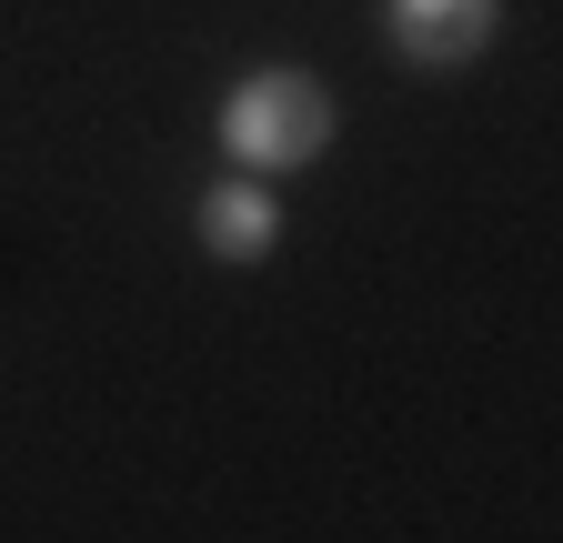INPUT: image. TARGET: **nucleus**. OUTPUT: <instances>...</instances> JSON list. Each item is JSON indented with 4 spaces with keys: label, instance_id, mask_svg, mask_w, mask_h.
<instances>
[{
    "label": "nucleus",
    "instance_id": "obj_1",
    "mask_svg": "<svg viewBox=\"0 0 563 543\" xmlns=\"http://www.w3.org/2000/svg\"><path fill=\"white\" fill-rule=\"evenodd\" d=\"M222 152H232V171H302V162H322L332 152V91L312 81V71H242L232 91H222Z\"/></svg>",
    "mask_w": 563,
    "mask_h": 543
},
{
    "label": "nucleus",
    "instance_id": "obj_2",
    "mask_svg": "<svg viewBox=\"0 0 563 543\" xmlns=\"http://www.w3.org/2000/svg\"><path fill=\"white\" fill-rule=\"evenodd\" d=\"M383 31H393L402 60L453 71V60H473L493 31H504V0H383Z\"/></svg>",
    "mask_w": 563,
    "mask_h": 543
},
{
    "label": "nucleus",
    "instance_id": "obj_3",
    "mask_svg": "<svg viewBox=\"0 0 563 543\" xmlns=\"http://www.w3.org/2000/svg\"><path fill=\"white\" fill-rule=\"evenodd\" d=\"M191 232H201V252H211V262L252 272V262H262V252L282 242V201L262 191V171H232V181H211V191H201Z\"/></svg>",
    "mask_w": 563,
    "mask_h": 543
}]
</instances>
